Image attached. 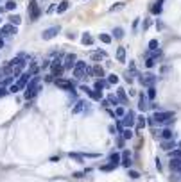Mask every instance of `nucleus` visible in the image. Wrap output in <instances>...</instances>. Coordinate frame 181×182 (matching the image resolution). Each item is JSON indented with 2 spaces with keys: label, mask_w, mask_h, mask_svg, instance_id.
Listing matches in <instances>:
<instances>
[{
  "label": "nucleus",
  "mask_w": 181,
  "mask_h": 182,
  "mask_svg": "<svg viewBox=\"0 0 181 182\" xmlns=\"http://www.w3.org/2000/svg\"><path fill=\"white\" fill-rule=\"evenodd\" d=\"M16 32H18L16 25H13V23H7V25H4L2 29H0V36H13Z\"/></svg>",
  "instance_id": "11"
},
{
  "label": "nucleus",
  "mask_w": 181,
  "mask_h": 182,
  "mask_svg": "<svg viewBox=\"0 0 181 182\" xmlns=\"http://www.w3.org/2000/svg\"><path fill=\"white\" fill-rule=\"evenodd\" d=\"M27 11H29L32 21H36V20L40 18V14H41V9H40V6H38L36 0H29V7H27Z\"/></svg>",
  "instance_id": "3"
},
{
  "label": "nucleus",
  "mask_w": 181,
  "mask_h": 182,
  "mask_svg": "<svg viewBox=\"0 0 181 182\" xmlns=\"http://www.w3.org/2000/svg\"><path fill=\"white\" fill-rule=\"evenodd\" d=\"M120 161H122V155H120V154H117V152H113V154L109 155V163H111V164H115V166H119V164H120Z\"/></svg>",
  "instance_id": "15"
},
{
  "label": "nucleus",
  "mask_w": 181,
  "mask_h": 182,
  "mask_svg": "<svg viewBox=\"0 0 181 182\" xmlns=\"http://www.w3.org/2000/svg\"><path fill=\"white\" fill-rule=\"evenodd\" d=\"M56 86L66 91H72L74 89V82L72 80H66V79H56Z\"/></svg>",
  "instance_id": "10"
},
{
  "label": "nucleus",
  "mask_w": 181,
  "mask_h": 182,
  "mask_svg": "<svg viewBox=\"0 0 181 182\" xmlns=\"http://www.w3.org/2000/svg\"><path fill=\"white\" fill-rule=\"evenodd\" d=\"M7 93H9V89H6L4 86H0V97H6Z\"/></svg>",
  "instance_id": "45"
},
{
  "label": "nucleus",
  "mask_w": 181,
  "mask_h": 182,
  "mask_svg": "<svg viewBox=\"0 0 181 182\" xmlns=\"http://www.w3.org/2000/svg\"><path fill=\"white\" fill-rule=\"evenodd\" d=\"M147 98H149V100H154V98H156V89H154V86H151V87L147 89Z\"/></svg>",
  "instance_id": "31"
},
{
  "label": "nucleus",
  "mask_w": 181,
  "mask_h": 182,
  "mask_svg": "<svg viewBox=\"0 0 181 182\" xmlns=\"http://www.w3.org/2000/svg\"><path fill=\"white\" fill-rule=\"evenodd\" d=\"M68 155H70V159H75L77 163H83V155H79V154H72V152H70Z\"/></svg>",
  "instance_id": "40"
},
{
  "label": "nucleus",
  "mask_w": 181,
  "mask_h": 182,
  "mask_svg": "<svg viewBox=\"0 0 181 182\" xmlns=\"http://www.w3.org/2000/svg\"><path fill=\"white\" fill-rule=\"evenodd\" d=\"M0 75H2V70H0Z\"/></svg>",
  "instance_id": "53"
},
{
  "label": "nucleus",
  "mask_w": 181,
  "mask_h": 182,
  "mask_svg": "<svg viewBox=\"0 0 181 182\" xmlns=\"http://www.w3.org/2000/svg\"><path fill=\"white\" fill-rule=\"evenodd\" d=\"M75 63H77L75 54H66V55H65V61H63V68H65V70H72V68L75 66Z\"/></svg>",
  "instance_id": "6"
},
{
  "label": "nucleus",
  "mask_w": 181,
  "mask_h": 182,
  "mask_svg": "<svg viewBox=\"0 0 181 182\" xmlns=\"http://www.w3.org/2000/svg\"><path fill=\"white\" fill-rule=\"evenodd\" d=\"M6 9L7 11H14L16 9V2H14V0H9V2L6 4Z\"/></svg>",
  "instance_id": "37"
},
{
  "label": "nucleus",
  "mask_w": 181,
  "mask_h": 182,
  "mask_svg": "<svg viewBox=\"0 0 181 182\" xmlns=\"http://www.w3.org/2000/svg\"><path fill=\"white\" fill-rule=\"evenodd\" d=\"M162 138H163V139H174V134H172L170 129H165V130L162 132Z\"/></svg>",
  "instance_id": "26"
},
{
  "label": "nucleus",
  "mask_w": 181,
  "mask_h": 182,
  "mask_svg": "<svg viewBox=\"0 0 181 182\" xmlns=\"http://www.w3.org/2000/svg\"><path fill=\"white\" fill-rule=\"evenodd\" d=\"M172 118H174V112H170V111H156V112H154V116H152L154 123H165V122H174Z\"/></svg>",
  "instance_id": "2"
},
{
  "label": "nucleus",
  "mask_w": 181,
  "mask_h": 182,
  "mask_svg": "<svg viewBox=\"0 0 181 182\" xmlns=\"http://www.w3.org/2000/svg\"><path fill=\"white\" fill-rule=\"evenodd\" d=\"M151 105H149V98H147V95L145 93H140V100H138V109L140 111H145V109H149Z\"/></svg>",
  "instance_id": "12"
},
{
  "label": "nucleus",
  "mask_w": 181,
  "mask_h": 182,
  "mask_svg": "<svg viewBox=\"0 0 181 182\" xmlns=\"http://www.w3.org/2000/svg\"><path fill=\"white\" fill-rule=\"evenodd\" d=\"M120 164L124 166V168H127L129 170V166H131V154L126 150V152H122V161H120Z\"/></svg>",
  "instance_id": "13"
},
{
  "label": "nucleus",
  "mask_w": 181,
  "mask_h": 182,
  "mask_svg": "<svg viewBox=\"0 0 181 182\" xmlns=\"http://www.w3.org/2000/svg\"><path fill=\"white\" fill-rule=\"evenodd\" d=\"M59 25H54V27H49V29H45L43 32H41V38L45 39V41H49V39H52V38H56V34H59Z\"/></svg>",
  "instance_id": "5"
},
{
  "label": "nucleus",
  "mask_w": 181,
  "mask_h": 182,
  "mask_svg": "<svg viewBox=\"0 0 181 182\" xmlns=\"http://www.w3.org/2000/svg\"><path fill=\"white\" fill-rule=\"evenodd\" d=\"M120 9H124V4L122 2H119V4H115V6H113L109 11H120Z\"/></svg>",
  "instance_id": "42"
},
{
  "label": "nucleus",
  "mask_w": 181,
  "mask_h": 182,
  "mask_svg": "<svg viewBox=\"0 0 181 182\" xmlns=\"http://www.w3.org/2000/svg\"><path fill=\"white\" fill-rule=\"evenodd\" d=\"M136 120H138V125H136V129H138V130H142V129L145 127V118H144V116H138Z\"/></svg>",
  "instance_id": "35"
},
{
  "label": "nucleus",
  "mask_w": 181,
  "mask_h": 182,
  "mask_svg": "<svg viewBox=\"0 0 181 182\" xmlns=\"http://www.w3.org/2000/svg\"><path fill=\"white\" fill-rule=\"evenodd\" d=\"M0 13H2V7H0Z\"/></svg>",
  "instance_id": "52"
},
{
  "label": "nucleus",
  "mask_w": 181,
  "mask_h": 182,
  "mask_svg": "<svg viewBox=\"0 0 181 182\" xmlns=\"http://www.w3.org/2000/svg\"><path fill=\"white\" fill-rule=\"evenodd\" d=\"M108 102H109V104H113V105H119V104H120L119 97H115V95H109V97H108Z\"/></svg>",
  "instance_id": "33"
},
{
  "label": "nucleus",
  "mask_w": 181,
  "mask_h": 182,
  "mask_svg": "<svg viewBox=\"0 0 181 182\" xmlns=\"http://www.w3.org/2000/svg\"><path fill=\"white\" fill-rule=\"evenodd\" d=\"M156 79H158L156 75H152V73H145V75H142V77H140V82H142V86L151 87V86H154Z\"/></svg>",
  "instance_id": "9"
},
{
  "label": "nucleus",
  "mask_w": 181,
  "mask_h": 182,
  "mask_svg": "<svg viewBox=\"0 0 181 182\" xmlns=\"http://www.w3.org/2000/svg\"><path fill=\"white\" fill-rule=\"evenodd\" d=\"M177 146H179V148H181V141H179V143H177Z\"/></svg>",
  "instance_id": "51"
},
{
  "label": "nucleus",
  "mask_w": 181,
  "mask_h": 182,
  "mask_svg": "<svg viewBox=\"0 0 181 182\" xmlns=\"http://www.w3.org/2000/svg\"><path fill=\"white\" fill-rule=\"evenodd\" d=\"M81 91H84V93H86L90 98H92V95H93V89H92V87H88V86H81Z\"/></svg>",
  "instance_id": "36"
},
{
  "label": "nucleus",
  "mask_w": 181,
  "mask_h": 182,
  "mask_svg": "<svg viewBox=\"0 0 181 182\" xmlns=\"http://www.w3.org/2000/svg\"><path fill=\"white\" fill-rule=\"evenodd\" d=\"M154 64H156V59H154V57H149V59L145 61V66H147V68H152Z\"/></svg>",
  "instance_id": "41"
},
{
  "label": "nucleus",
  "mask_w": 181,
  "mask_h": 182,
  "mask_svg": "<svg viewBox=\"0 0 181 182\" xmlns=\"http://www.w3.org/2000/svg\"><path fill=\"white\" fill-rule=\"evenodd\" d=\"M86 70H88L86 63H84V61H77L75 66H74V77H75V79H83V77L86 75Z\"/></svg>",
  "instance_id": "4"
},
{
  "label": "nucleus",
  "mask_w": 181,
  "mask_h": 182,
  "mask_svg": "<svg viewBox=\"0 0 181 182\" xmlns=\"http://www.w3.org/2000/svg\"><path fill=\"white\" fill-rule=\"evenodd\" d=\"M149 50H160V43H158V39H151L149 41Z\"/></svg>",
  "instance_id": "25"
},
{
  "label": "nucleus",
  "mask_w": 181,
  "mask_h": 182,
  "mask_svg": "<svg viewBox=\"0 0 181 182\" xmlns=\"http://www.w3.org/2000/svg\"><path fill=\"white\" fill-rule=\"evenodd\" d=\"M90 57H92L93 61H101V59H106L108 54H106L104 50H97V52H92V54H90Z\"/></svg>",
  "instance_id": "14"
},
{
  "label": "nucleus",
  "mask_w": 181,
  "mask_h": 182,
  "mask_svg": "<svg viewBox=\"0 0 181 182\" xmlns=\"http://www.w3.org/2000/svg\"><path fill=\"white\" fill-rule=\"evenodd\" d=\"M93 77H99V79H102V77H104V70H102V66H99V64H95V66H93Z\"/></svg>",
  "instance_id": "23"
},
{
  "label": "nucleus",
  "mask_w": 181,
  "mask_h": 182,
  "mask_svg": "<svg viewBox=\"0 0 181 182\" xmlns=\"http://www.w3.org/2000/svg\"><path fill=\"white\" fill-rule=\"evenodd\" d=\"M170 168L172 170H181V157H172L170 159Z\"/></svg>",
  "instance_id": "17"
},
{
  "label": "nucleus",
  "mask_w": 181,
  "mask_h": 182,
  "mask_svg": "<svg viewBox=\"0 0 181 182\" xmlns=\"http://www.w3.org/2000/svg\"><path fill=\"white\" fill-rule=\"evenodd\" d=\"M115 168H117L115 164H111V163H109V164H104V166H101V171H111V170H115Z\"/></svg>",
  "instance_id": "38"
},
{
  "label": "nucleus",
  "mask_w": 181,
  "mask_h": 182,
  "mask_svg": "<svg viewBox=\"0 0 181 182\" xmlns=\"http://www.w3.org/2000/svg\"><path fill=\"white\" fill-rule=\"evenodd\" d=\"M129 177H131V178H138V177H140V173H138V171H134V170H129Z\"/></svg>",
  "instance_id": "44"
},
{
  "label": "nucleus",
  "mask_w": 181,
  "mask_h": 182,
  "mask_svg": "<svg viewBox=\"0 0 181 182\" xmlns=\"http://www.w3.org/2000/svg\"><path fill=\"white\" fill-rule=\"evenodd\" d=\"M172 157H181V150H174V152H172Z\"/></svg>",
  "instance_id": "47"
},
{
  "label": "nucleus",
  "mask_w": 181,
  "mask_h": 182,
  "mask_svg": "<svg viewBox=\"0 0 181 182\" xmlns=\"http://www.w3.org/2000/svg\"><path fill=\"white\" fill-rule=\"evenodd\" d=\"M61 63H63V61H61L59 57H57V59H54V61L50 63V70H52V75H54V77H57V79H59V75L63 73V66H61Z\"/></svg>",
  "instance_id": "7"
},
{
  "label": "nucleus",
  "mask_w": 181,
  "mask_h": 182,
  "mask_svg": "<svg viewBox=\"0 0 181 182\" xmlns=\"http://www.w3.org/2000/svg\"><path fill=\"white\" fill-rule=\"evenodd\" d=\"M117 61H119V63H126V48H124V47H120V48L117 50Z\"/></svg>",
  "instance_id": "19"
},
{
  "label": "nucleus",
  "mask_w": 181,
  "mask_h": 182,
  "mask_svg": "<svg viewBox=\"0 0 181 182\" xmlns=\"http://www.w3.org/2000/svg\"><path fill=\"white\" fill-rule=\"evenodd\" d=\"M120 134H122L124 139H131V138H133V130H131V129H124Z\"/></svg>",
  "instance_id": "29"
},
{
  "label": "nucleus",
  "mask_w": 181,
  "mask_h": 182,
  "mask_svg": "<svg viewBox=\"0 0 181 182\" xmlns=\"http://www.w3.org/2000/svg\"><path fill=\"white\" fill-rule=\"evenodd\" d=\"M38 91H40V77H38V75H34V77L29 80L27 87H25V98H27V100H31L32 97H36V95H38Z\"/></svg>",
  "instance_id": "1"
},
{
  "label": "nucleus",
  "mask_w": 181,
  "mask_h": 182,
  "mask_svg": "<svg viewBox=\"0 0 181 182\" xmlns=\"http://www.w3.org/2000/svg\"><path fill=\"white\" fill-rule=\"evenodd\" d=\"M84 105H86V102H83V100H79V102L75 104V107L72 109V112H74V114H77V112H81V111L84 109Z\"/></svg>",
  "instance_id": "24"
},
{
  "label": "nucleus",
  "mask_w": 181,
  "mask_h": 182,
  "mask_svg": "<svg viewBox=\"0 0 181 182\" xmlns=\"http://www.w3.org/2000/svg\"><path fill=\"white\" fill-rule=\"evenodd\" d=\"M68 6H70V4H68V0H61L59 6H57V9H56V11H57V14H63L66 9H68Z\"/></svg>",
  "instance_id": "16"
},
{
  "label": "nucleus",
  "mask_w": 181,
  "mask_h": 182,
  "mask_svg": "<svg viewBox=\"0 0 181 182\" xmlns=\"http://www.w3.org/2000/svg\"><path fill=\"white\" fill-rule=\"evenodd\" d=\"M108 82H109V84H117V82H119V75H115V73L108 75Z\"/></svg>",
  "instance_id": "34"
},
{
  "label": "nucleus",
  "mask_w": 181,
  "mask_h": 182,
  "mask_svg": "<svg viewBox=\"0 0 181 182\" xmlns=\"http://www.w3.org/2000/svg\"><path fill=\"white\" fill-rule=\"evenodd\" d=\"M41 66H43V68H49V66H50V61H43Z\"/></svg>",
  "instance_id": "50"
},
{
  "label": "nucleus",
  "mask_w": 181,
  "mask_h": 182,
  "mask_svg": "<svg viewBox=\"0 0 181 182\" xmlns=\"http://www.w3.org/2000/svg\"><path fill=\"white\" fill-rule=\"evenodd\" d=\"M18 89H20V86H18V84H11V87H9V93H16Z\"/></svg>",
  "instance_id": "43"
},
{
  "label": "nucleus",
  "mask_w": 181,
  "mask_h": 182,
  "mask_svg": "<svg viewBox=\"0 0 181 182\" xmlns=\"http://www.w3.org/2000/svg\"><path fill=\"white\" fill-rule=\"evenodd\" d=\"M99 39H101V41H102V43H106V45H109V43H111V39H113V38H111V36H109V34H99Z\"/></svg>",
  "instance_id": "30"
},
{
  "label": "nucleus",
  "mask_w": 181,
  "mask_h": 182,
  "mask_svg": "<svg viewBox=\"0 0 181 182\" xmlns=\"http://www.w3.org/2000/svg\"><path fill=\"white\" fill-rule=\"evenodd\" d=\"M162 148H163V150L176 148V143H174V139H165V141H162Z\"/></svg>",
  "instance_id": "20"
},
{
  "label": "nucleus",
  "mask_w": 181,
  "mask_h": 182,
  "mask_svg": "<svg viewBox=\"0 0 181 182\" xmlns=\"http://www.w3.org/2000/svg\"><path fill=\"white\" fill-rule=\"evenodd\" d=\"M83 175H84V173H81V171H75V173H74V177H75V178H81Z\"/></svg>",
  "instance_id": "49"
},
{
  "label": "nucleus",
  "mask_w": 181,
  "mask_h": 182,
  "mask_svg": "<svg viewBox=\"0 0 181 182\" xmlns=\"http://www.w3.org/2000/svg\"><path fill=\"white\" fill-rule=\"evenodd\" d=\"M20 21H22V18H20L18 14H11V16H9V23H13V25H20Z\"/></svg>",
  "instance_id": "27"
},
{
  "label": "nucleus",
  "mask_w": 181,
  "mask_h": 182,
  "mask_svg": "<svg viewBox=\"0 0 181 182\" xmlns=\"http://www.w3.org/2000/svg\"><path fill=\"white\" fill-rule=\"evenodd\" d=\"M134 122H136V118H134V112H133V111L126 112L124 118H122V125H124L126 129H131V127L134 125Z\"/></svg>",
  "instance_id": "8"
},
{
  "label": "nucleus",
  "mask_w": 181,
  "mask_h": 182,
  "mask_svg": "<svg viewBox=\"0 0 181 182\" xmlns=\"http://www.w3.org/2000/svg\"><path fill=\"white\" fill-rule=\"evenodd\" d=\"M162 4H163V0H158V2L152 6L151 13H152V14H160V13H162Z\"/></svg>",
  "instance_id": "22"
},
{
  "label": "nucleus",
  "mask_w": 181,
  "mask_h": 182,
  "mask_svg": "<svg viewBox=\"0 0 181 182\" xmlns=\"http://www.w3.org/2000/svg\"><path fill=\"white\" fill-rule=\"evenodd\" d=\"M156 168H158V171L162 170V163H160V159H156Z\"/></svg>",
  "instance_id": "48"
},
{
  "label": "nucleus",
  "mask_w": 181,
  "mask_h": 182,
  "mask_svg": "<svg viewBox=\"0 0 181 182\" xmlns=\"http://www.w3.org/2000/svg\"><path fill=\"white\" fill-rule=\"evenodd\" d=\"M113 36H115L117 39H122V38H124V29H122V27H117L115 31H113Z\"/></svg>",
  "instance_id": "28"
},
{
  "label": "nucleus",
  "mask_w": 181,
  "mask_h": 182,
  "mask_svg": "<svg viewBox=\"0 0 181 182\" xmlns=\"http://www.w3.org/2000/svg\"><path fill=\"white\" fill-rule=\"evenodd\" d=\"M149 27H151V20H145L144 23H142V29H144V31H147Z\"/></svg>",
  "instance_id": "46"
},
{
  "label": "nucleus",
  "mask_w": 181,
  "mask_h": 182,
  "mask_svg": "<svg viewBox=\"0 0 181 182\" xmlns=\"http://www.w3.org/2000/svg\"><path fill=\"white\" fill-rule=\"evenodd\" d=\"M106 86H108V82H106V80H102V79H97V80H95V86H93V89H97V91H102Z\"/></svg>",
  "instance_id": "21"
},
{
  "label": "nucleus",
  "mask_w": 181,
  "mask_h": 182,
  "mask_svg": "<svg viewBox=\"0 0 181 182\" xmlns=\"http://www.w3.org/2000/svg\"><path fill=\"white\" fill-rule=\"evenodd\" d=\"M117 97H119V100H120L122 104H127V95H126V89L119 87V89H117Z\"/></svg>",
  "instance_id": "18"
},
{
  "label": "nucleus",
  "mask_w": 181,
  "mask_h": 182,
  "mask_svg": "<svg viewBox=\"0 0 181 182\" xmlns=\"http://www.w3.org/2000/svg\"><path fill=\"white\" fill-rule=\"evenodd\" d=\"M92 43H93V38H92V36H90V34L86 32V34L83 36V45H92Z\"/></svg>",
  "instance_id": "32"
},
{
  "label": "nucleus",
  "mask_w": 181,
  "mask_h": 182,
  "mask_svg": "<svg viewBox=\"0 0 181 182\" xmlns=\"http://www.w3.org/2000/svg\"><path fill=\"white\" fill-rule=\"evenodd\" d=\"M124 114H126L124 107H117V109H115V116H119V118H124Z\"/></svg>",
  "instance_id": "39"
}]
</instances>
